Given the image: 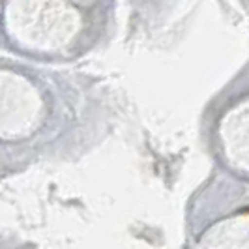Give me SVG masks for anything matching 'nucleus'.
Listing matches in <instances>:
<instances>
[]
</instances>
